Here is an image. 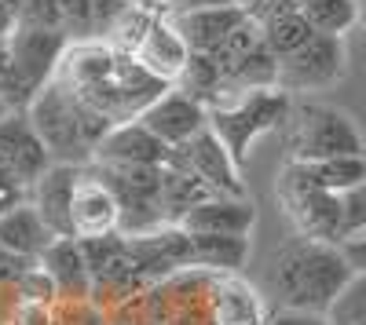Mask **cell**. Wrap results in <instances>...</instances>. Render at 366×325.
<instances>
[{"instance_id":"1","label":"cell","mask_w":366,"mask_h":325,"mask_svg":"<svg viewBox=\"0 0 366 325\" xmlns=\"http://www.w3.org/2000/svg\"><path fill=\"white\" fill-rule=\"evenodd\" d=\"M55 77L63 81L88 110H96L110 128L139 121V117L172 88V84L158 81L136 55L114 48L103 37L70 41V48L63 55V66H59Z\"/></svg>"},{"instance_id":"2","label":"cell","mask_w":366,"mask_h":325,"mask_svg":"<svg viewBox=\"0 0 366 325\" xmlns=\"http://www.w3.org/2000/svg\"><path fill=\"white\" fill-rule=\"evenodd\" d=\"M352 274L355 271L341 245L293 234L271 249L264 263V292L274 307L326 314Z\"/></svg>"},{"instance_id":"3","label":"cell","mask_w":366,"mask_h":325,"mask_svg":"<svg viewBox=\"0 0 366 325\" xmlns=\"http://www.w3.org/2000/svg\"><path fill=\"white\" fill-rule=\"evenodd\" d=\"M29 121H34L37 135L44 139L48 154L55 165H81L88 168L96 158V146L110 132V125L96 110H88L63 81H48L34 103L26 106Z\"/></svg>"},{"instance_id":"4","label":"cell","mask_w":366,"mask_h":325,"mask_svg":"<svg viewBox=\"0 0 366 325\" xmlns=\"http://www.w3.org/2000/svg\"><path fill=\"white\" fill-rule=\"evenodd\" d=\"M286 161L315 165L330 158L366 154V135L355 125V117L322 99H293L286 121Z\"/></svg>"},{"instance_id":"5","label":"cell","mask_w":366,"mask_h":325,"mask_svg":"<svg viewBox=\"0 0 366 325\" xmlns=\"http://www.w3.org/2000/svg\"><path fill=\"white\" fill-rule=\"evenodd\" d=\"M293 99L282 88H271V92H246V96H231L220 106L209 110V128L217 132L227 150L238 158V165L253 154V146L260 135L274 132L279 125L290 121Z\"/></svg>"},{"instance_id":"6","label":"cell","mask_w":366,"mask_h":325,"mask_svg":"<svg viewBox=\"0 0 366 325\" xmlns=\"http://www.w3.org/2000/svg\"><path fill=\"white\" fill-rule=\"evenodd\" d=\"M279 201L286 216L293 220L297 234H308V238L330 242V245H345L348 227H345V197L330 194L315 183H308V175L300 172L297 161H286L279 172Z\"/></svg>"},{"instance_id":"7","label":"cell","mask_w":366,"mask_h":325,"mask_svg":"<svg viewBox=\"0 0 366 325\" xmlns=\"http://www.w3.org/2000/svg\"><path fill=\"white\" fill-rule=\"evenodd\" d=\"M348 73V44L345 37L315 33L300 51L279 58V88L290 99H312L326 92Z\"/></svg>"},{"instance_id":"8","label":"cell","mask_w":366,"mask_h":325,"mask_svg":"<svg viewBox=\"0 0 366 325\" xmlns=\"http://www.w3.org/2000/svg\"><path fill=\"white\" fill-rule=\"evenodd\" d=\"M51 165L55 161H51L48 146L37 135L26 110H11V113L0 117V168H4L26 194L37 187V180Z\"/></svg>"},{"instance_id":"9","label":"cell","mask_w":366,"mask_h":325,"mask_svg":"<svg viewBox=\"0 0 366 325\" xmlns=\"http://www.w3.org/2000/svg\"><path fill=\"white\" fill-rule=\"evenodd\" d=\"M8 44H11V58H15V70H19L22 84L37 96L48 81H55L59 66H63V55L70 48V37L63 33V29L15 26Z\"/></svg>"},{"instance_id":"10","label":"cell","mask_w":366,"mask_h":325,"mask_svg":"<svg viewBox=\"0 0 366 325\" xmlns=\"http://www.w3.org/2000/svg\"><path fill=\"white\" fill-rule=\"evenodd\" d=\"M139 121L154 132L169 150H179V146H187L194 135H202L209 128V106L202 99H194L191 92H183V88L172 84Z\"/></svg>"},{"instance_id":"11","label":"cell","mask_w":366,"mask_h":325,"mask_svg":"<svg viewBox=\"0 0 366 325\" xmlns=\"http://www.w3.org/2000/svg\"><path fill=\"white\" fill-rule=\"evenodd\" d=\"M179 154H183V161L191 165V172L198 175V180H205L217 194H224V197H249L238 158L227 150V143L212 128L194 135L187 146H179Z\"/></svg>"},{"instance_id":"12","label":"cell","mask_w":366,"mask_h":325,"mask_svg":"<svg viewBox=\"0 0 366 325\" xmlns=\"http://www.w3.org/2000/svg\"><path fill=\"white\" fill-rule=\"evenodd\" d=\"M70 223H74V238H107V234H121V201L110 190L107 180H99L92 168L81 172V183L74 194V209H70Z\"/></svg>"},{"instance_id":"13","label":"cell","mask_w":366,"mask_h":325,"mask_svg":"<svg viewBox=\"0 0 366 325\" xmlns=\"http://www.w3.org/2000/svg\"><path fill=\"white\" fill-rule=\"evenodd\" d=\"M136 58H139V63H143L150 73H154L158 81L179 84L183 73H187V66H191L194 51H191L187 37L179 33L176 19H172V15H158L154 26L147 29L143 44L136 48Z\"/></svg>"},{"instance_id":"14","label":"cell","mask_w":366,"mask_h":325,"mask_svg":"<svg viewBox=\"0 0 366 325\" xmlns=\"http://www.w3.org/2000/svg\"><path fill=\"white\" fill-rule=\"evenodd\" d=\"M81 165H51L37 187L29 190V205L41 212V220L48 223V230L55 238H74V223H70V209H74V194L81 183Z\"/></svg>"},{"instance_id":"15","label":"cell","mask_w":366,"mask_h":325,"mask_svg":"<svg viewBox=\"0 0 366 325\" xmlns=\"http://www.w3.org/2000/svg\"><path fill=\"white\" fill-rule=\"evenodd\" d=\"M37 263L51 274L63 304H88L96 296V278H92V267L84 259L81 238H55Z\"/></svg>"},{"instance_id":"16","label":"cell","mask_w":366,"mask_h":325,"mask_svg":"<svg viewBox=\"0 0 366 325\" xmlns=\"http://www.w3.org/2000/svg\"><path fill=\"white\" fill-rule=\"evenodd\" d=\"M212 325H267L271 307L264 292L242 274H212Z\"/></svg>"},{"instance_id":"17","label":"cell","mask_w":366,"mask_h":325,"mask_svg":"<svg viewBox=\"0 0 366 325\" xmlns=\"http://www.w3.org/2000/svg\"><path fill=\"white\" fill-rule=\"evenodd\" d=\"M183 230L191 234H227V238H249L257 227V205L253 197H209L179 220Z\"/></svg>"},{"instance_id":"18","label":"cell","mask_w":366,"mask_h":325,"mask_svg":"<svg viewBox=\"0 0 366 325\" xmlns=\"http://www.w3.org/2000/svg\"><path fill=\"white\" fill-rule=\"evenodd\" d=\"M165 161L169 146L143 121L114 125L96 146V158H92V165H165Z\"/></svg>"},{"instance_id":"19","label":"cell","mask_w":366,"mask_h":325,"mask_svg":"<svg viewBox=\"0 0 366 325\" xmlns=\"http://www.w3.org/2000/svg\"><path fill=\"white\" fill-rule=\"evenodd\" d=\"M179 33L187 37L194 55H212L227 44V37L249 19V11L242 4H227V8H202V11H176L172 15Z\"/></svg>"},{"instance_id":"20","label":"cell","mask_w":366,"mask_h":325,"mask_svg":"<svg viewBox=\"0 0 366 325\" xmlns=\"http://www.w3.org/2000/svg\"><path fill=\"white\" fill-rule=\"evenodd\" d=\"M51 242H55V234L48 230V223L41 220V212L29 201L15 205V209L0 216V249L11 252L15 259L37 263Z\"/></svg>"},{"instance_id":"21","label":"cell","mask_w":366,"mask_h":325,"mask_svg":"<svg viewBox=\"0 0 366 325\" xmlns=\"http://www.w3.org/2000/svg\"><path fill=\"white\" fill-rule=\"evenodd\" d=\"M246 259H249V238H227V234H191V271L242 274Z\"/></svg>"},{"instance_id":"22","label":"cell","mask_w":366,"mask_h":325,"mask_svg":"<svg viewBox=\"0 0 366 325\" xmlns=\"http://www.w3.org/2000/svg\"><path fill=\"white\" fill-rule=\"evenodd\" d=\"M300 172L308 175V183L345 197V194H352L366 180V154H348V158H330V161H315V165H300Z\"/></svg>"},{"instance_id":"23","label":"cell","mask_w":366,"mask_h":325,"mask_svg":"<svg viewBox=\"0 0 366 325\" xmlns=\"http://www.w3.org/2000/svg\"><path fill=\"white\" fill-rule=\"evenodd\" d=\"M260 26H264V41H267V48H271L274 55H279V58H286V55L300 51L304 44H308V41L315 37L312 22L304 19L297 8L274 11V15H267Z\"/></svg>"},{"instance_id":"24","label":"cell","mask_w":366,"mask_h":325,"mask_svg":"<svg viewBox=\"0 0 366 325\" xmlns=\"http://www.w3.org/2000/svg\"><path fill=\"white\" fill-rule=\"evenodd\" d=\"M297 11L312 22L315 33H326V37H345L359 22L355 0H300Z\"/></svg>"},{"instance_id":"25","label":"cell","mask_w":366,"mask_h":325,"mask_svg":"<svg viewBox=\"0 0 366 325\" xmlns=\"http://www.w3.org/2000/svg\"><path fill=\"white\" fill-rule=\"evenodd\" d=\"M326 318L333 325H366V271H355L348 278V285L341 289V296L333 300Z\"/></svg>"},{"instance_id":"26","label":"cell","mask_w":366,"mask_h":325,"mask_svg":"<svg viewBox=\"0 0 366 325\" xmlns=\"http://www.w3.org/2000/svg\"><path fill=\"white\" fill-rule=\"evenodd\" d=\"M59 15H63V33L70 41H92V37H99L96 4H92V0H59Z\"/></svg>"},{"instance_id":"27","label":"cell","mask_w":366,"mask_h":325,"mask_svg":"<svg viewBox=\"0 0 366 325\" xmlns=\"http://www.w3.org/2000/svg\"><path fill=\"white\" fill-rule=\"evenodd\" d=\"M0 99H4L11 110H26L29 103H34V92L22 84V77H19V70H15L8 37H0Z\"/></svg>"},{"instance_id":"28","label":"cell","mask_w":366,"mask_h":325,"mask_svg":"<svg viewBox=\"0 0 366 325\" xmlns=\"http://www.w3.org/2000/svg\"><path fill=\"white\" fill-rule=\"evenodd\" d=\"M15 296L22 304H59V289H55L51 274L41 267V263H29L15 282Z\"/></svg>"},{"instance_id":"29","label":"cell","mask_w":366,"mask_h":325,"mask_svg":"<svg viewBox=\"0 0 366 325\" xmlns=\"http://www.w3.org/2000/svg\"><path fill=\"white\" fill-rule=\"evenodd\" d=\"M345 227H348V234L366 230V180L352 194H345Z\"/></svg>"},{"instance_id":"30","label":"cell","mask_w":366,"mask_h":325,"mask_svg":"<svg viewBox=\"0 0 366 325\" xmlns=\"http://www.w3.org/2000/svg\"><path fill=\"white\" fill-rule=\"evenodd\" d=\"M267 325H333L326 314L315 311H290V307H271Z\"/></svg>"},{"instance_id":"31","label":"cell","mask_w":366,"mask_h":325,"mask_svg":"<svg viewBox=\"0 0 366 325\" xmlns=\"http://www.w3.org/2000/svg\"><path fill=\"white\" fill-rule=\"evenodd\" d=\"M341 249H345V256H348V263H352V271H366V230L348 234Z\"/></svg>"},{"instance_id":"32","label":"cell","mask_w":366,"mask_h":325,"mask_svg":"<svg viewBox=\"0 0 366 325\" xmlns=\"http://www.w3.org/2000/svg\"><path fill=\"white\" fill-rule=\"evenodd\" d=\"M227 4H238V0H176V11H202V8H227Z\"/></svg>"},{"instance_id":"33","label":"cell","mask_w":366,"mask_h":325,"mask_svg":"<svg viewBox=\"0 0 366 325\" xmlns=\"http://www.w3.org/2000/svg\"><path fill=\"white\" fill-rule=\"evenodd\" d=\"M15 26H19V19H15V11L0 0V37H11L15 33Z\"/></svg>"},{"instance_id":"34","label":"cell","mask_w":366,"mask_h":325,"mask_svg":"<svg viewBox=\"0 0 366 325\" xmlns=\"http://www.w3.org/2000/svg\"><path fill=\"white\" fill-rule=\"evenodd\" d=\"M4 4H8V8L15 11V19H19V15H22V4H26V0H4Z\"/></svg>"},{"instance_id":"35","label":"cell","mask_w":366,"mask_h":325,"mask_svg":"<svg viewBox=\"0 0 366 325\" xmlns=\"http://www.w3.org/2000/svg\"><path fill=\"white\" fill-rule=\"evenodd\" d=\"M238 4H242V8H246V11H249V8L257 4V0H238Z\"/></svg>"}]
</instances>
